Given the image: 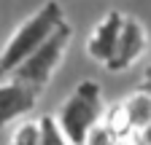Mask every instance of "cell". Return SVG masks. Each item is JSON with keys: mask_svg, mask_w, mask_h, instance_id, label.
<instances>
[{"mask_svg": "<svg viewBox=\"0 0 151 145\" xmlns=\"http://www.w3.org/2000/svg\"><path fill=\"white\" fill-rule=\"evenodd\" d=\"M140 92L151 94V67L146 70V75H143V81H140Z\"/></svg>", "mask_w": 151, "mask_h": 145, "instance_id": "11", "label": "cell"}, {"mask_svg": "<svg viewBox=\"0 0 151 145\" xmlns=\"http://www.w3.org/2000/svg\"><path fill=\"white\" fill-rule=\"evenodd\" d=\"M148 46V35H146V27L132 19V16H124V24H122V32H119V41H116V48H113V57L111 62L105 65L111 72H122L127 70L129 65H135L143 51Z\"/></svg>", "mask_w": 151, "mask_h": 145, "instance_id": "4", "label": "cell"}, {"mask_svg": "<svg viewBox=\"0 0 151 145\" xmlns=\"http://www.w3.org/2000/svg\"><path fill=\"white\" fill-rule=\"evenodd\" d=\"M140 142H143V145H151V124L140 132Z\"/></svg>", "mask_w": 151, "mask_h": 145, "instance_id": "12", "label": "cell"}, {"mask_svg": "<svg viewBox=\"0 0 151 145\" xmlns=\"http://www.w3.org/2000/svg\"><path fill=\"white\" fill-rule=\"evenodd\" d=\"M65 24V11L57 0H49L38 8L30 19H24L14 30L8 43L0 51V75H11V72L22 65L30 54H35L51 35Z\"/></svg>", "mask_w": 151, "mask_h": 145, "instance_id": "1", "label": "cell"}, {"mask_svg": "<svg viewBox=\"0 0 151 145\" xmlns=\"http://www.w3.org/2000/svg\"><path fill=\"white\" fill-rule=\"evenodd\" d=\"M38 102V94L22 83H0V129L11 121L27 116Z\"/></svg>", "mask_w": 151, "mask_h": 145, "instance_id": "6", "label": "cell"}, {"mask_svg": "<svg viewBox=\"0 0 151 145\" xmlns=\"http://www.w3.org/2000/svg\"><path fill=\"white\" fill-rule=\"evenodd\" d=\"M70 38H73V27L65 22L60 30H57L51 38L38 48L35 54H30V57L19 65L14 72H11V78L14 83H22L27 89H32V92L38 94L43 86H49L51 75H54V70L60 67L62 57H65V51L70 46Z\"/></svg>", "mask_w": 151, "mask_h": 145, "instance_id": "3", "label": "cell"}, {"mask_svg": "<svg viewBox=\"0 0 151 145\" xmlns=\"http://www.w3.org/2000/svg\"><path fill=\"white\" fill-rule=\"evenodd\" d=\"M84 145H119V142H116V137H113V134L105 129V126H103V121H100V124L86 134Z\"/></svg>", "mask_w": 151, "mask_h": 145, "instance_id": "10", "label": "cell"}, {"mask_svg": "<svg viewBox=\"0 0 151 145\" xmlns=\"http://www.w3.org/2000/svg\"><path fill=\"white\" fill-rule=\"evenodd\" d=\"M103 116H105V102H103L100 83L81 81L73 89V94L62 102V107L57 110L54 121L70 145H84L86 134L103 121Z\"/></svg>", "mask_w": 151, "mask_h": 145, "instance_id": "2", "label": "cell"}, {"mask_svg": "<svg viewBox=\"0 0 151 145\" xmlns=\"http://www.w3.org/2000/svg\"><path fill=\"white\" fill-rule=\"evenodd\" d=\"M38 121H41V142H38V145H70L65 140V134L60 132L54 116H43V118H38Z\"/></svg>", "mask_w": 151, "mask_h": 145, "instance_id": "9", "label": "cell"}, {"mask_svg": "<svg viewBox=\"0 0 151 145\" xmlns=\"http://www.w3.org/2000/svg\"><path fill=\"white\" fill-rule=\"evenodd\" d=\"M119 113L124 118L127 132L140 142V132L151 124V94H146V92L138 89L135 94H129L127 100L119 102Z\"/></svg>", "mask_w": 151, "mask_h": 145, "instance_id": "7", "label": "cell"}, {"mask_svg": "<svg viewBox=\"0 0 151 145\" xmlns=\"http://www.w3.org/2000/svg\"><path fill=\"white\" fill-rule=\"evenodd\" d=\"M41 142V121H24L14 129L11 145H38Z\"/></svg>", "mask_w": 151, "mask_h": 145, "instance_id": "8", "label": "cell"}, {"mask_svg": "<svg viewBox=\"0 0 151 145\" xmlns=\"http://www.w3.org/2000/svg\"><path fill=\"white\" fill-rule=\"evenodd\" d=\"M122 24H124V16L119 11H111L108 16L100 19V24L92 30L89 41H86V54L94 62H100V65L111 62L116 41H119V32H122Z\"/></svg>", "mask_w": 151, "mask_h": 145, "instance_id": "5", "label": "cell"}]
</instances>
